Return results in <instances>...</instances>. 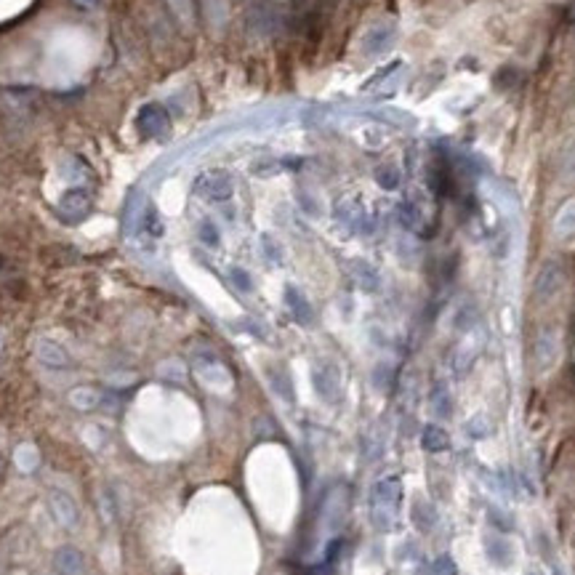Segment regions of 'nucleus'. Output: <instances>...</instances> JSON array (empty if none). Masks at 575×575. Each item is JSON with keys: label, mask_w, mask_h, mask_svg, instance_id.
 <instances>
[{"label": "nucleus", "mask_w": 575, "mask_h": 575, "mask_svg": "<svg viewBox=\"0 0 575 575\" xmlns=\"http://www.w3.org/2000/svg\"><path fill=\"white\" fill-rule=\"evenodd\" d=\"M53 570L59 575H86V556L75 546H61L53 554Z\"/></svg>", "instance_id": "0eeeda50"}, {"label": "nucleus", "mask_w": 575, "mask_h": 575, "mask_svg": "<svg viewBox=\"0 0 575 575\" xmlns=\"http://www.w3.org/2000/svg\"><path fill=\"white\" fill-rule=\"evenodd\" d=\"M272 383H274V392L283 394L285 400H293V389H291L288 375H285V373H272Z\"/></svg>", "instance_id": "393cba45"}, {"label": "nucleus", "mask_w": 575, "mask_h": 575, "mask_svg": "<svg viewBox=\"0 0 575 575\" xmlns=\"http://www.w3.org/2000/svg\"><path fill=\"white\" fill-rule=\"evenodd\" d=\"M429 408H432V413L437 418H450V413H453V397L442 383H437L429 392Z\"/></svg>", "instance_id": "ddd939ff"}, {"label": "nucleus", "mask_w": 575, "mask_h": 575, "mask_svg": "<svg viewBox=\"0 0 575 575\" xmlns=\"http://www.w3.org/2000/svg\"><path fill=\"white\" fill-rule=\"evenodd\" d=\"M392 43H394V27L392 24H378V27L365 32L363 48H365V53L378 56V53H383L386 48H392Z\"/></svg>", "instance_id": "6e6552de"}, {"label": "nucleus", "mask_w": 575, "mask_h": 575, "mask_svg": "<svg viewBox=\"0 0 575 575\" xmlns=\"http://www.w3.org/2000/svg\"><path fill=\"white\" fill-rule=\"evenodd\" d=\"M432 575H458V565L450 554H440L432 562Z\"/></svg>", "instance_id": "5701e85b"}, {"label": "nucleus", "mask_w": 575, "mask_h": 575, "mask_svg": "<svg viewBox=\"0 0 575 575\" xmlns=\"http://www.w3.org/2000/svg\"><path fill=\"white\" fill-rule=\"evenodd\" d=\"M562 285H565V269H562V264L559 261H546L538 274H535V283H533V293L538 301H551L556 293L562 291Z\"/></svg>", "instance_id": "7ed1b4c3"}, {"label": "nucleus", "mask_w": 575, "mask_h": 575, "mask_svg": "<svg viewBox=\"0 0 575 575\" xmlns=\"http://www.w3.org/2000/svg\"><path fill=\"white\" fill-rule=\"evenodd\" d=\"M200 237L205 245H219V232H216V227L211 222H205L200 227Z\"/></svg>", "instance_id": "bb28decb"}, {"label": "nucleus", "mask_w": 575, "mask_h": 575, "mask_svg": "<svg viewBox=\"0 0 575 575\" xmlns=\"http://www.w3.org/2000/svg\"><path fill=\"white\" fill-rule=\"evenodd\" d=\"M314 389H317V394L323 397V400H328V403H336L338 400V394H341V378H338V371H336L331 363H323L314 368Z\"/></svg>", "instance_id": "39448f33"}, {"label": "nucleus", "mask_w": 575, "mask_h": 575, "mask_svg": "<svg viewBox=\"0 0 575 575\" xmlns=\"http://www.w3.org/2000/svg\"><path fill=\"white\" fill-rule=\"evenodd\" d=\"M413 522L418 530H432L434 525H437V509H434L429 501H424V498H418L413 504Z\"/></svg>", "instance_id": "dca6fc26"}, {"label": "nucleus", "mask_w": 575, "mask_h": 575, "mask_svg": "<svg viewBox=\"0 0 575 575\" xmlns=\"http://www.w3.org/2000/svg\"><path fill=\"white\" fill-rule=\"evenodd\" d=\"M75 3H78L81 9H93V6L99 3V0H75Z\"/></svg>", "instance_id": "c85d7f7f"}, {"label": "nucleus", "mask_w": 575, "mask_h": 575, "mask_svg": "<svg viewBox=\"0 0 575 575\" xmlns=\"http://www.w3.org/2000/svg\"><path fill=\"white\" fill-rule=\"evenodd\" d=\"M195 192L200 195L202 200L208 202H224L232 197L234 192V184H232V176L224 171H208L202 173L200 179L195 182Z\"/></svg>", "instance_id": "f03ea898"}, {"label": "nucleus", "mask_w": 575, "mask_h": 575, "mask_svg": "<svg viewBox=\"0 0 575 575\" xmlns=\"http://www.w3.org/2000/svg\"><path fill=\"white\" fill-rule=\"evenodd\" d=\"M352 269H354V280H357V285H360L363 291H375V288H378V272H375L371 264L354 261Z\"/></svg>", "instance_id": "6ab92c4d"}, {"label": "nucleus", "mask_w": 575, "mask_h": 575, "mask_svg": "<svg viewBox=\"0 0 575 575\" xmlns=\"http://www.w3.org/2000/svg\"><path fill=\"white\" fill-rule=\"evenodd\" d=\"M559 354H562L559 333H556L554 328H544L541 333L535 336V343H533V357H535L538 371H549V368H554L556 360H559Z\"/></svg>", "instance_id": "20e7f679"}, {"label": "nucleus", "mask_w": 575, "mask_h": 575, "mask_svg": "<svg viewBox=\"0 0 575 575\" xmlns=\"http://www.w3.org/2000/svg\"><path fill=\"white\" fill-rule=\"evenodd\" d=\"M397 219H400V224H403L408 232H424V211H421L413 200L400 202Z\"/></svg>", "instance_id": "9d476101"}, {"label": "nucleus", "mask_w": 575, "mask_h": 575, "mask_svg": "<svg viewBox=\"0 0 575 575\" xmlns=\"http://www.w3.org/2000/svg\"><path fill=\"white\" fill-rule=\"evenodd\" d=\"M475 323H477V309L472 306V304H464V306L455 312L453 325L458 328V331H472V325Z\"/></svg>", "instance_id": "4be33fe9"}, {"label": "nucleus", "mask_w": 575, "mask_h": 575, "mask_svg": "<svg viewBox=\"0 0 575 575\" xmlns=\"http://www.w3.org/2000/svg\"><path fill=\"white\" fill-rule=\"evenodd\" d=\"M554 232L559 240H570L575 234V200H567L554 219Z\"/></svg>", "instance_id": "9b49d317"}, {"label": "nucleus", "mask_w": 575, "mask_h": 575, "mask_svg": "<svg viewBox=\"0 0 575 575\" xmlns=\"http://www.w3.org/2000/svg\"><path fill=\"white\" fill-rule=\"evenodd\" d=\"M421 447H424L426 453H445L450 447V437H447V432H445L442 426L426 424L421 429Z\"/></svg>", "instance_id": "1a4fd4ad"}, {"label": "nucleus", "mask_w": 575, "mask_h": 575, "mask_svg": "<svg viewBox=\"0 0 575 575\" xmlns=\"http://www.w3.org/2000/svg\"><path fill=\"white\" fill-rule=\"evenodd\" d=\"M285 301H288L293 317H296L299 323H301V325L312 323V306H309V301H306V299H304V296L296 291V288H291V285L285 288Z\"/></svg>", "instance_id": "f8f14e48"}, {"label": "nucleus", "mask_w": 575, "mask_h": 575, "mask_svg": "<svg viewBox=\"0 0 575 575\" xmlns=\"http://www.w3.org/2000/svg\"><path fill=\"white\" fill-rule=\"evenodd\" d=\"M261 242H264V251H266V259L274 264H283V248H280L269 234H264Z\"/></svg>", "instance_id": "b1692460"}, {"label": "nucleus", "mask_w": 575, "mask_h": 575, "mask_svg": "<svg viewBox=\"0 0 575 575\" xmlns=\"http://www.w3.org/2000/svg\"><path fill=\"white\" fill-rule=\"evenodd\" d=\"M487 514H490V522H493L495 527H501V530H512V527H514V519H509V517H506V512L495 509V506L487 512Z\"/></svg>", "instance_id": "a878e982"}, {"label": "nucleus", "mask_w": 575, "mask_h": 575, "mask_svg": "<svg viewBox=\"0 0 575 575\" xmlns=\"http://www.w3.org/2000/svg\"><path fill=\"white\" fill-rule=\"evenodd\" d=\"M485 549H487V554H490V559H493L495 565H504L506 567L509 562H512V556H514V551H512V544H509L506 538H498V535L487 538Z\"/></svg>", "instance_id": "2eb2a0df"}, {"label": "nucleus", "mask_w": 575, "mask_h": 575, "mask_svg": "<svg viewBox=\"0 0 575 575\" xmlns=\"http://www.w3.org/2000/svg\"><path fill=\"white\" fill-rule=\"evenodd\" d=\"M403 504V480L397 475H386L375 480L371 487V519L378 530H392Z\"/></svg>", "instance_id": "f257e3e1"}, {"label": "nucleus", "mask_w": 575, "mask_h": 575, "mask_svg": "<svg viewBox=\"0 0 575 575\" xmlns=\"http://www.w3.org/2000/svg\"><path fill=\"white\" fill-rule=\"evenodd\" d=\"M38 354H41L43 363L51 365V368H67V365H70V354L64 352L59 343H53V341H41Z\"/></svg>", "instance_id": "4468645a"}, {"label": "nucleus", "mask_w": 575, "mask_h": 575, "mask_svg": "<svg viewBox=\"0 0 575 575\" xmlns=\"http://www.w3.org/2000/svg\"><path fill=\"white\" fill-rule=\"evenodd\" d=\"M375 182H378V187H383V190H397V187H400V171H397L394 165H378Z\"/></svg>", "instance_id": "412c9836"}, {"label": "nucleus", "mask_w": 575, "mask_h": 575, "mask_svg": "<svg viewBox=\"0 0 575 575\" xmlns=\"http://www.w3.org/2000/svg\"><path fill=\"white\" fill-rule=\"evenodd\" d=\"M232 283L240 288V291H251V277L245 269H232Z\"/></svg>", "instance_id": "cd10ccee"}, {"label": "nucleus", "mask_w": 575, "mask_h": 575, "mask_svg": "<svg viewBox=\"0 0 575 575\" xmlns=\"http://www.w3.org/2000/svg\"><path fill=\"white\" fill-rule=\"evenodd\" d=\"M466 434H469L472 440H485V437L493 434V424L487 421V415H475V418L466 421Z\"/></svg>", "instance_id": "aec40b11"}, {"label": "nucleus", "mask_w": 575, "mask_h": 575, "mask_svg": "<svg viewBox=\"0 0 575 575\" xmlns=\"http://www.w3.org/2000/svg\"><path fill=\"white\" fill-rule=\"evenodd\" d=\"M165 123H168V115H165V110L162 107H157V104H150V107H144L142 112V128L147 133H157L165 128Z\"/></svg>", "instance_id": "f3484780"}, {"label": "nucleus", "mask_w": 575, "mask_h": 575, "mask_svg": "<svg viewBox=\"0 0 575 575\" xmlns=\"http://www.w3.org/2000/svg\"><path fill=\"white\" fill-rule=\"evenodd\" d=\"M51 504H53V512H56V517L64 525H75L78 522V509H75V504L64 493H53Z\"/></svg>", "instance_id": "a211bd4d"}, {"label": "nucleus", "mask_w": 575, "mask_h": 575, "mask_svg": "<svg viewBox=\"0 0 575 575\" xmlns=\"http://www.w3.org/2000/svg\"><path fill=\"white\" fill-rule=\"evenodd\" d=\"M59 211L61 216H67L70 222H78V219H83L86 213L91 211V195L86 190H70L61 195L59 200Z\"/></svg>", "instance_id": "423d86ee"}]
</instances>
